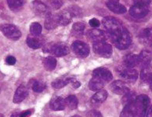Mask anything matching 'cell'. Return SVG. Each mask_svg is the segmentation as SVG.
I'll return each mask as SVG.
<instances>
[{
  "label": "cell",
  "mask_w": 152,
  "mask_h": 117,
  "mask_svg": "<svg viewBox=\"0 0 152 117\" xmlns=\"http://www.w3.org/2000/svg\"><path fill=\"white\" fill-rule=\"evenodd\" d=\"M57 17H58L59 25L61 26H66L69 24L72 20V16L69 13V12L67 10L61 11L57 14Z\"/></svg>",
  "instance_id": "24"
},
{
  "label": "cell",
  "mask_w": 152,
  "mask_h": 117,
  "mask_svg": "<svg viewBox=\"0 0 152 117\" xmlns=\"http://www.w3.org/2000/svg\"><path fill=\"white\" fill-rule=\"evenodd\" d=\"M110 89L112 92L115 94L122 95H126L128 93L129 91H130L129 87L126 83L122 80H115L111 85H110Z\"/></svg>",
  "instance_id": "10"
},
{
  "label": "cell",
  "mask_w": 152,
  "mask_h": 117,
  "mask_svg": "<svg viewBox=\"0 0 152 117\" xmlns=\"http://www.w3.org/2000/svg\"><path fill=\"white\" fill-rule=\"evenodd\" d=\"M146 117H152V105L149 108V109H148Z\"/></svg>",
  "instance_id": "43"
},
{
  "label": "cell",
  "mask_w": 152,
  "mask_h": 117,
  "mask_svg": "<svg viewBox=\"0 0 152 117\" xmlns=\"http://www.w3.org/2000/svg\"><path fill=\"white\" fill-rule=\"evenodd\" d=\"M103 24L108 33L109 37L117 34L123 28L122 21L113 17H107L103 20Z\"/></svg>",
  "instance_id": "2"
},
{
  "label": "cell",
  "mask_w": 152,
  "mask_h": 117,
  "mask_svg": "<svg viewBox=\"0 0 152 117\" xmlns=\"http://www.w3.org/2000/svg\"><path fill=\"white\" fill-rule=\"evenodd\" d=\"M100 21L98 20L97 19H95V18H94V19H91L90 20H89V25L91 27H98L100 26Z\"/></svg>",
  "instance_id": "39"
},
{
  "label": "cell",
  "mask_w": 152,
  "mask_h": 117,
  "mask_svg": "<svg viewBox=\"0 0 152 117\" xmlns=\"http://www.w3.org/2000/svg\"><path fill=\"white\" fill-rule=\"evenodd\" d=\"M8 6L12 10L20 9L24 4V0H7Z\"/></svg>",
  "instance_id": "31"
},
{
  "label": "cell",
  "mask_w": 152,
  "mask_h": 117,
  "mask_svg": "<svg viewBox=\"0 0 152 117\" xmlns=\"http://www.w3.org/2000/svg\"><path fill=\"white\" fill-rule=\"evenodd\" d=\"M133 1H134L135 4L143 5V6H148V5L151 2V0H133Z\"/></svg>",
  "instance_id": "38"
},
{
  "label": "cell",
  "mask_w": 152,
  "mask_h": 117,
  "mask_svg": "<svg viewBox=\"0 0 152 117\" xmlns=\"http://www.w3.org/2000/svg\"><path fill=\"white\" fill-rule=\"evenodd\" d=\"M108 94L105 90H100L94 95L91 98V102L94 104H100L107 99Z\"/></svg>",
  "instance_id": "25"
},
{
  "label": "cell",
  "mask_w": 152,
  "mask_h": 117,
  "mask_svg": "<svg viewBox=\"0 0 152 117\" xmlns=\"http://www.w3.org/2000/svg\"><path fill=\"white\" fill-rule=\"evenodd\" d=\"M6 62H7V63L8 65L13 66L16 63V58L15 57L12 56H10L7 57Z\"/></svg>",
  "instance_id": "40"
},
{
  "label": "cell",
  "mask_w": 152,
  "mask_h": 117,
  "mask_svg": "<svg viewBox=\"0 0 152 117\" xmlns=\"http://www.w3.org/2000/svg\"><path fill=\"white\" fill-rule=\"evenodd\" d=\"M87 117H103L101 113L96 110H91L87 113Z\"/></svg>",
  "instance_id": "37"
},
{
  "label": "cell",
  "mask_w": 152,
  "mask_h": 117,
  "mask_svg": "<svg viewBox=\"0 0 152 117\" xmlns=\"http://www.w3.org/2000/svg\"><path fill=\"white\" fill-rule=\"evenodd\" d=\"M72 27H73V30L75 33L82 35L86 30V24L84 23H75Z\"/></svg>",
  "instance_id": "35"
},
{
  "label": "cell",
  "mask_w": 152,
  "mask_h": 117,
  "mask_svg": "<svg viewBox=\"0 0 152 117\" xmlns=\"http://www.w3.org/2000/svg\"><path fill=\"white\" fill-rule=\"evenodd\" d=\"M152 77V65L149 64L143 66L140 73V79L143 82H150Z\"/></svg>",
  "instance_id": "26"
},
{
  "label": "cell",
  "mask_w": 152,
  "mask_h": 117,
  "mask_svg": "<svg viewBox=\"0 0 152 117\" xmlns=\"http://www.w3.org/2000/svg\"><path fill=\"white\" fill-rule=\"evenodd\" d=\"M50 108L53 111L64 110L66 106L65 100L61 97L53 98L50 102Z\"/></svg>",
  "instance_id": "17"
},
{
  "label": "cell",
  "mask_w": 152,
  "mask_h": 117,
  "mask_svg": "<svg viewBox=\"0 0 152 117\" xmlns=\"http://www.w3.org/2000/svg\"><path fill=\"white\" fill-rule=\"evenodd\" d=\"M70 84H72V85L75 87V88H78V87H80V83L78 82V81H76V80H75V79H73V78L71 79V82H70Z\"/></svg>",
  "instance_id": "42"
},
{
  "label": "cell",
  "mask_w": 152,
  "mask_h": 117,
  "mask_svg": "<svg viewBox=\"0 0 152 117\" xmlns=\"http://www.w3.org/2000/svg\"><path fill=\"white\" fill-rule=\"evenodd\" d=\"M30 31L31 35H40L42 33V26L41 24L37 23V22H34L30 25Z\"/></svg>",
  "instance_id": "33"
},
{
  "label": "cell",
  "mask_w": 152,
  "mask_h": 117,
  "mask_svg": "<svg viewBox=\"0 0 152 117\" xmlns=\"http://www.w3.org/2000/svg\"><path fill=\"white\" fill-rule=\"evenodd\" d=\"M72 49L76 55L80 57H86L89 54V48L87 44L81 41H75L72 44Z\"/></svg>",
  "instance_id": "9"
},
{
  "label": "cell",
  "mask_w": 152,
  "mask_h": 117,
  "mask_svg": "<svg viewBox=\"0 0 152 117\" xmlns=\"http://www.w3.org/2000/svg\"><path fill=\"white\" fill-rule=\"evenodd\" d=\"M113 41L115 47L120 50L126 49L131 44V37L129 33L126 28H123L119 32L110 37Z\"/></svg>",
  "instance_id": "1"
},
{
  "label": "cell",
  "mask_w": 152,
  "mask_h": 117,
  "mask_svg": "<svg viewBox=\"0 0 152 117\" xmlns=\"http://www.w3.org/2000/svg\"><path fill=\"white\" fill-rule=\"evenodd\" d=\"M58 25L59 21L57 14L48 13L46 17V20H45V27L47 30H52L57 27Z\"/></svg>",
  "instance_id": "15"
},
{
  "label": "cell",
  "mask_w": 152,
  "mask_h": 117,
  "mask_svg": "<svg viewBox=\"0 0 152 117\" xmlns=\"http://www.w3.org/2000/svg\"><path fill=\"white\" fill-rule=\"evenodd\" d=\"M44 67L48 71H52L56 68L57 66V60L54 57L49 56L44 58L43 60Z\"/></svg>",
  "instance_id": "27"
},
{
  "label": "cell",
  "mask_w": 152,
  "mask_h": 117,
  "mask_svg": "<svg viewBox=\"0 0 152 117\" xmlns=\"http://www.w3.org/2000/svg\"><path fill=\"white\" fill-rule=\"evenodd\" d=\"M31 88L35 92H42L46 88V85L40 81L33 80L32 84H31Z\"/></svg>",
  "instance_id": "32"
},
{
  "label": "cell",
  "mask_w": 152,
  "mask_h": 117,
  "mask_svg": "<svg viewBox=\"0 0 152 117\" xmlns=\"http://www.w3.org/2000/svg\"><path fill=\"white\" fill-rule=\"evenodd\" d=\"M44 51L50 52L53 55H54L55 56L61 57L66 56L69 53L70 50L69 48L67 47V45L61 42L54 44H49L47 46H45Z\"/></svg>",
  "instance_id": "4"
},
{
  "label": "cell",
  "mask_w": 152,
  "mask_h": 117,
  "mask_svg": "<svg viewBox=\"0 0 152 117\" xmlns=\"http://www.w3.org/2000/svg\"><path fill=\"white\" fill-rule=\"evenodd\" d=\"M106 6L111 12H113L115 13L122 14V13H125L126 12V7L124 6L123 5L118 3V2H107Z\"/></svg>",
  "instance_id": "23"
},
{
  "label": "cell",
  "mask_w": 152,
  "mask_h": 117,
  "mask_svg": "<svg viewBox=\"0 0 152 117\" xmlns=\"http://www.w3.org/2000/svg\"><path fill=\"white\" fill-rule=\"evenodd\" d=\"M10 117H20V116L19 113H14V114H13Z\"/></svg>",
  "instance_id": "44"
},
{
  "label": "cell",
  "mask_w": 152,
  "mask_h": 117,
  "mask_svg": "<svg viewBox=\"0 0 152 117\" xmlns=\"http://www.w3.org/2000/svg\"><path fill=\"white\" fill-rule=\"evenodd\" d=\"M135 99L134 98V93H132L130 91H129L128 93H126V95H124V97L122 98V102L126 104L128 102L133 101V100Z\"/></svg>",
  "instance_id": "36"
},
{
  "label": "cell",
  "mask_w": 152,
  "mask_h": 117,
  "mask_svg": "<svg viewBox=\"0 0 152 117\" xmlns=\"http://www.w3.org/2000/svg\"><path fill=\"white\" fill-rule=\"evenodd\" d=\"M0 30L2 34L11 40H18L21 37V32L20 30L13 24H5L0 26Z\"/></svg>",
  "instance_id": "5"
},
{
  "label": "cell",
  "mask_w": 152,
  "mask_h": 117,
  "mask_svg": "<svg viewBox=\"0 0 152 117\" xmlns=\"http://www.w3.org/2000/svg\"><path fill=\"white\" fill-rule=\"evenodd\" d=\"M150 87H151V91H152V77H151V80H150Z\"/></svg>",
  "instance_id": "46"
},
{
  "label": "cell",
  "mask_w": 152,
  "mask_h": 117,
  "mask_svg": "<svg viewBox=\"0 0 152 117\" xmlns=\"http://www.w3.org/2000/svg\"><path fill=\"white\" fill-rule=\"evenodd\" d=\"M87 36L92 41H94L95 43V42L105 41L108 38L109 35L108 33L105 32L104 30L94 28L93 30H89L87 32Z\"/></svg>",
  "instance_id": "8"
},
{
  "label": "cell",
  "mask_w": 152,
  "mask_h": 117,
  "mask_svg": "<svg viewBox=\"0 0 152 117\" xmlns=\"http://www.w3.org/2000/svg\"><path fill=\"white\" fill-rule=\"evenodd\" d=\"M118 72L120 77L123 78L127 82L135 83L138 78V73L137 70L133 68L127 67L126 66L120 67Z\"/></svg>",
  "instance_id": "7"
},
{
  "label": "cell",
  "mask_w": 152,
  "mask_h": 117,
  "mask_svg": "<svg viewBox=\"0 0 152 117\" xmlns=\"http://www.w3.org/2000/svg\"><path fill=\"white\" fill-rule=\"evenodd\" d=\"M119 0H107V2H118Z\"/></svg>",
  "instance_id": "45"
},
{
  "label": "cell",
  "mask_w": 152,
  "mask_h": 117,
  "mask_svg": "<svg viewBox=\"0 0 152 117\" xmlns=\"http://www.w3.org/2000/svg\"><path fill=\"white\" fill-rule=\"evenodd\" d=\"M140 65L139 56L136 54H129L124 58V66L127 67L133 68Z\"/></svg>",
  "instance_id": "20"
},
{
  "label": "cell",
  "mask_w": 152,
  "mask_h": 117,
  "mask_svg": "<svg viewBox=\"0 0 152 117\" xmlns=\"http://www.w3.org/2000/svg\"><path fill=\"white\" fill-rule=\"evenodd\" d=\"M27 44L31 48L33 49H37V48H41L44 45V39L40 35H31L28 36L27 38Z\"/></svg>",
  "instance_id": "12"
},
{
  "label": "cell",
  "mask_w": 152,
  "mask_h": 117,
  "mask_svg": "<svg viewBox=\"0 0 152 117\" xmlns=\"http://www.w3.org/2000/svg\"><path fill=\"white\" fill-rule=\"evenodd\" d=\"M68 12L71 14L72 17H80L83 15L82 10L79 7L76 6H72L69 7L68 9Z\"/></svg>",
  "instance_id": "34"
},
{
  "label": "cell",
  "mask_w": 152,
  "mask_h": 117,
  "mask_svg": "<svg viewBox=\"0 0 152 117\" xmlns=\"http://www.w3.org/2000/svg\"><path fill=\"white\" fill-rule=\"evenodd\" d=\"M32 113H33L32 109H28V110L24 111V112L20 113L19 115L20 117H30L31 115L32 114Z\"/></svg>",
  "instance_id": "41"
},
{
  "label": "cell",
  "mask_w": 152,
  "mask_h": 117,
  "mask_svg": "<svg viewBox=\"0 0 152 117\" xmlns=\"http://www.w3.org/2000/svg\"><path fill=\"white\" fill-rule=\"evenodd\" d=\"M105 81L103 80L102 79L97 77H94L92 78L89 83V87L91 91H100L104 87L105 85Z\"/></svg>",
  "instance_id": "22"
},
{
  "label": "cell",
  "mask_w": 152,
  "mask_h": 117,
  "mask_svg": "<svg viewBox=\"0 0 152 117\" xmlns=\"http://www.w3.org/2000/svg\"><path fill=\"white\" fill-rule=\"evenodd\" d=\"M93 75L94 77H97L102 79L106 83L111 81L113 79V76H112V74L111 73V71L107 68L104 67L97 68V69H94Z\"/></svg>",
  "instance_id": "13"
},
{
  "label": "cell",
  "mask_w": 152,
  "mask_h": 117,
  "mask_svg": "<svg viewBox=\"0 0 152 117\" xmlns=\"http://www.w3.org/2000/svg\"><path fill=\"white\" fill-rule=\"evenodd\" d=\"M72 117H80L79 116H72Z\"/></svg>",
  "instance_id": "47"
},
{
  "label": "cell",
  "mask_w": 152,
  "mask_h": 117,
  "mask_svg": "<svg viewBox=\"0 0 152 117\" xmlns=\"http://www.w3.org/2000/svg\"><path fill=\"white\" fill-rule=\"evenodd\" d=\"M65 104L70 109H75L78 106V98L75 95H69L67 98H66Z\"/></svg>",
  "instance_id": "28"
},
{
  "label": "cell",
  "mask_w": 152,
  "mask_h": 117,
  "mask_svg": "<svg viewBox=\"0 0 152 117\" xmlns=\"http://www.w3.org/2000/svg\"><path fill=\"white\" fill-rule=\"evenodd\" d=\"M28 95V91L24 85H20L18 88L17 89V91L15 92V95L13 96V102L16 104L20 103L22 101H24L25 99V98Z\"/></svg>",
  "instance_id": "14"
},
{
  "label": "cell",
  "mask_w": 152,
  "mask_h": 117,
  "mask_svg": "<svg viewBox=\"0 0 152 117\" xmlns=\"http://www.w3.org/2000/svg\"><path fill=\"white\" fill-rule=\"evenodd\" d=\"M32 9L35 13H37L39 15H47L49 12H48V6H46L44 2L41 1H38L35 0L32 2Z\"/></svg>",
  "instance_id": "18"
},
{
  "label": "cell",
  "mask_w": 152,
  "mask_h": 117,
  "mask_svg": "<svg viewBox=\"0 0 152 117\" xmlns=\"http://www.w3.org/2000/svg\"><path fill=\"white\" fill-rule=\"evenodd\" d=\"M0 117H3V116H2V114H0Z\"/></svg>",
  "instance_id": "48"
},
{
  "label": "cell",
  "mask_w": 152,
  "mask_h": 117,
  "mask_svg": "<svg viewBox=\"0 0 152 117\" xmlns=\"http://www.w3.org/2000/svg\"><path fill=\"white\" fill-rule=\"evenodd\" d=\"M135 99L126 103L125 108H123V110L121 113L120 117H135V113H136Z\"/></svg>",
  "instance_id": "16"
},
{
  "label": "cell",
  "mask_w": 152,
  "mask_h": 117,
  "mask_svg": "<svg viewBox=\"0 0 152 117\" xmlns=\"http://www.w3.org/2000/svg\"><path fill=\"white\" fill-rule=\"evenodd\" d=\"M140 38L143 45L152 46V27H148L142 30Z\"/></svg>",
  "instance_id": "19"
},
{
  "label": "cell",
  "mask_w": 152,
  "mask_h": 117,
  "mask_svg": "<svg viewBox=\"0 0 152 117\" xmlns=\"http://www.w3.org/2000/svg\"><path fill=\"white\" fill-rule=\"evenodd\" d=\"M140 65L142 66H145L151 64L152 61V53L148 49L142 50L139 56Z\"/></svg>",
  "instance_id": "21"
},
{
  "label": "cell",
  "mask_w": 152,
  "mask_h": 117,
  "mask_svg": "<svg viewBox=\"0 0 152 117\" xmlns=\"http://www.w3.org/2000/svg\"><path fill=\"white\" fill-rule=\"evenodd\" d=\"M44 3L49 7H51L53 9H60L62 5L63 2L62 0H43Z\"/></svg>",
  "instance_id": "30"
},
{
  "label": "cell",
  "mask_w": 152,
  "mask_h": 117,
  "mask_svg": "<svg viewBox=\"0 0 152 117\" xmlns=\"http://www.w3.org/2000/svg\"><path fill=\"white\" fill-rule=\"evenodd\" d=\"M71 79L72 78H61V79H57L52 83V86L56 89H60L64 87V86L69 84L71 82Z\"/></svg>",
  "instance_id": "29"
},
{
  "label": "cell",
  "mask_w": 152,
  "mask_h": 117,
  "mask_svg": "<svg viewBox=\"0 0 152 117\" xmlns=\"http://www.w3.org/2000/svg\"><path fill=\"white\" fill-rule=\"evenodd\" d=\"M150 104V98L148 95H141L136 98L135 99V106H136V113L135 117H144L146 115L147 108Z\"/></svg>",
  "instance_id": "3"
},
{
  "label": "cell",
  "mask_w": 152,
  "mask_h": 117,
  "mask_svg": "<svg viewBox=\"0 0 152 117\" xmlns=\"http://www.w3.org/2000/svg\"><path fill=\"white\" fill-rule=\"evenodd\" d=\"M94 52L96 54L99 55L102 57H110L112 54V46L109 44L106 43L105 41L101 42H95L94 43Z\"/></svg>",
  "instance_id": "6"
},
{
  "label": "cell",
  "mask_w": 152,
  "mask_h": 117,
  "mask_svg": "<svg viewBox=\"0 0 152 117\" xmlns=\"http://www.w3.org/2000/svg\"><path fill=\"white\" fill-rule=\"evenodd\" d=\"M148 11H149L148 10V6H147L135 4L129 9V14L133 17L140 19V18L144 17L148 14Z\"/></svg>",
  "instance_id": "11"
}]
</instances>
